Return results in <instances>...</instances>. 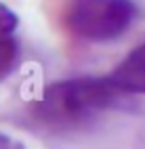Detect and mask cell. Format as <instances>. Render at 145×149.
<instances>
[{
  "label": "cell",
  "instance_id": "obj_3",
  "mask_svg": "<svg viewBox=\"0 0 145 149\" xmlns=\"http://www.w3.org/2000/svg\"><path fill=\"white\" fill-rule=\"evenodd\" d=\"M112 82L126 95H145V42L122 59L109 74Z\"/></svg>",
  "mask_w": 145,
  "mask_h": 149
},
{
  "label": "cell",
  "instance_id": "obj_4",
  "mask_svg": "<svg viewBox=\"0 0 145 149\" xmlns=\"http://www.w3.org/2000/svg\"><path fill=\"white\" fill-rule=\"evenodd\" d=\"M21 61V44L17 36L0 38V80L11 76Z\"/></svg>",
  "mask_w": 145,
  "mask_h": 149
},
{
  "label": "cell",
  "instance_id": "obj_5",
  "mask_svg": "<svg viewBox=\"0 0 145 149\" xmlns=\"http://www.w3.org/2000/svg\"><path fill=\"white\" fill-rule=\"evenodd\" d=\"M19 27V17L11 6H6L4 2H0V38L15 36Z\"/></svg>",
  "mask_w": 145,
  "mask_h": 149
},
{
  "label": "cell",
  "instance_id": "obj_6",
  "mask_svg": "<svg viewBox=\"0 0 145 149\" xmlns=\"http://www.w3.org/2000/svg\"><path fill=\"white\" fill-rule=\"evenodd\" d=\"M0 149H21V145H19L17 141H13L11 136L0 134Z\"/></svg>",
  "mask_w": 145,
  "mask_h": 149
},
{
  "label": "cell",
  "instance_id": "obj_1",
  "mask_svg": "<svg viewBox=\"0 0 145 149\" xmlns=\"http://www.w3.org/2000/svg\"><path fill=\"white\" fill-rule=\"evenodd\" d=\"M126 97L109 76L65 78L44 88L32 105V116L48 130H78L112 109L124 107Z\"/></svg>",
  "mask_w": 145,
  "mask_h": 149
},
{
  "label": "cell",
  "instance_id": "obj_2",
  "mask_svg": "<svg viewBox=\"0 0 145 149\" xmlns=\"http://www.w3.org/2000/svg\"><path fill=\"white\" fill-rule=\"evenodd\" d=\"M139 6L135 0H67L63 25L84 42L105 44L122 38L135 25Z\"/></svg>",
  "mask_w": 145,
  "mask_h": 149
}]
</instances>
